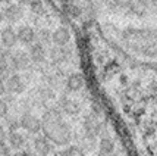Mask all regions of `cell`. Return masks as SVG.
<instances>
[{"instance_id": "cell-27", "label": "cell", "mask_w": 157, "mask_h": 156, "mask_svg": "<svg viewBox=\"0 0 157 156\" xmlns=\"http://www.w3.org/2000/svg\"><path fill=\"white\" fill-rule=\"evenodd\" d=\"M53 156H66V153H65V150H56L53 152Z\"/></svg>"}, {"instance_id": "cell-6", "label": "cell", "mask_w": 157, "mask_h": 156, "mask_svg": "<svg viewBox=\"0 0 157 156\" xmlns=\"http://www.w3.org/2000/svg\"><path fill=\"white\" fill-rule=\"evenodd\" d=\"M101 122L98 121V116L96 114H90L84 118V133L87 136H91V137H96L101 133Z\"/></svg>"}, {"instance_id": "cell-21", "label": "cell", "mask_w": 157, "mask_h": 156, "mask_svg": "<svg viewBox=\"0 0 157 156\" xmlns=\"http://www.w3.org/2000/svg\"><path fill=\"white\" fill-rule=\"evenodd\" d=\"M29 6H31V10H33L34 14H38V15H43L44 14V10H46L41 0H33V3H31Z\"/></svg>"}, {"instance_id": "cell-7", "label": "cell", "mask_w": 157, "mask_h": 156, "mask_svg": "<svg viewBox=\"0 0 157 156\" xmlns=\"http://www.w3.org/2000/svg\"><path fill=\"white\" fill-rule=\"evenodd\" d=\"M6 143L9 144V147L15 152L18 150H24L28 147V140L25 134H22L19 131H12V133H7L6 137Z\"/></svg>"}, {"instance_id": "cell-1", "label": "cell", "mask_w": 157, "mask_h": 156, "mask_svg": "<svg viewBox=\"0 0 157 156\" xmlns=\"http://www.w3.org/2000/svg\"><path fill=\"white\" fill-rule=\"evenodd\" d=\"M41 131L44 133V137H47L53 144L57 146H66L72 138L71 128L63 121L62 110L57 108H50L43 114Z\"/></svg>"}, {"instance_id": "cell-3", "label": "cell", "mask_w": 157, "mask_h": 156, "mask_svg": "<svg viewBox=\"0 0 157 156\" xmlns=\"http://www.w3.org/2000/svg\"><path fill=\"white\" fill-rule=\"evenodd\" d=\"M19 124L21 128L28 134L38 136V133L41 131V119L37 118L35 115H33V114H29V112H24L19 116Z\"/></svg>"}, {"instance_id": "cell-22", "label": "cell", "mask_w": 157, "mask_h": 156, "mask_svg": "<svg viewBox=\"0 0 157 156\" xmlns=\"http://www.w3.org/2000/svg\"><path fill=\"white\" fill-rule=\"evenodd\" d=\"M9 110H10V106H9L3 99H0V119L6 118L7 114H9Z\"/></svg>"}, {"instance_id": "cell-20", "label": "cell", "mask_w": 157, "mask_h": 156, "mask_svg": "<svg viewBox=\"0 0 157 156\" xmlns=\"http://www.w3.org/2000/svg\"><path fill=\"white\" fill-rule=\"evenodd\" d=\"M65 153H66V156H87L79 146H69L65 149Z\"/></svg>"}, {"instance_id": "cell-11", "label": "cell", "mask_w": 157, "mask_h": 156, "mask_svg": "<svg viewBox=\"0 0 157 156\" xmlns=\"http://www.w3.org/2000/svg\"><path fill=\"white\" fill-rule=\"evenodd\" d=\"M16 35H18V41L25 46H31L33 43H35V31L29 25H21L16 30Z\"/></svg>"}, {"instance_id": "cell-12", "label": "cell", "mask_w": 157, "mask_h": 156, "mask_svg": "<svg viewBox=\"0 0 157 156\" xmlns=\"http://www.w3.org/2000/svg\"><path fill=\"white\" fill-rule=\"evenodd\" d=\"M52 41H53V44L57 46V47L68 46L69 41H71V33H69V30L66 27L57 28L56 31H53V34H52Z\"/></svg>"}, {"instance_id": "cell-10", "label": "cell", "mask_w": 157, "mask_h": 156, "mask_svg": "<svg viewBox=\"0 0 157 156\" xmlns=\"http://www.w3.org/2000/svg\"><path fill=\"white\" fill-rule=\"evenodd\" d=\"M2 12H3V19L7 21L9 24H13V22H18V21L22 19V16H24V7L21 6V5H9Z\"/></svg>"}, {"instance_id": "cell-9", "label": "cell", "mask_w": 157, "mask_h": 156, "mask_svg": "<svg viewBox=\"0 0 157 156\" xmlns=\"http://www.w3.org/2000/svg\"><path fill=\"white\" fill-rule=\"evenodd\" d=\"M12 62H13L15 72L27 71V69L29 68V65H31V59H29V56H28V52H24V50H16V52H13Z\"/></svg>"}, {"instance_id": "cell-29", "label": "cell", "mask_w": 157, "mask_h": 156, "mask_svg": "<svg viewBox=\"0 0 157 156\" xmlns=\"http://www.w3.org/2000/svg\"><path fill=\"white\" fill-rule=\"evenodd\" d=\"M2 22H3V12L0 10V24H2Z\"/></svg>"}, {"instance_id": "cell-14", "label": "cell", "mask_w": 157, "mask_h": 156, "mask_svg": "<svg viewBox=\"0 0 157 156\" xmlns=\"http://www.w3.org/2000/svg\"><path fill=\"white\" fill-rule=\"evenodd\" d=\"M59 109H60L62 112H65L66 115H76V114H79L81 106H79V103L76 102V100L63 96L60 99V102H59Z\"/></svg>"}, {"instance_id": "cell-13", "label": "cell", "mask_w": 157, "mask_h": 156, "mask_svg": "<svg viewBox=\"0 0 157 156\" xmlns=\"http://www.w3.org/2000/svg\"><path fill=\"white\" fill-rule=\"evenodd\" d=\"M28 56L31 62L34 63H43L46 61V56H47V52H46V47H43L38 43H33L31 46H28Z\"/></svg>"}, {"instance_id": "cell-26", "label": "cell", "mask_w": 157, "mask_h": 156, "mask_svg": "<svg viewBox=\"0 0 157 156\" xmlns=\"http://www.w3.org/2000/svg\"><path fill=\"white\" fill-rule=\"evenodd\" d=\"M6 94V86H5V81L0 80V99Z\"/></svg>"}, {"instance_id": "cell-16", "label": "cell", "mask_w": 157, "mask_h": 156, "mask_svg": "<svg viewBox=\"0 0 157 156\" xmlns=\"http://www.w3.org/2000/svg\"><path fill=\"white\" fill-rule=\"evenodd\" d=\"M84 86H85V80H84V75L79 72L71 74L66 80V87L69 91H79Z\"/></svg>"}, {"instance_id": "cell-5", "label": "cell", "mask_w": 157, "mask_h": 156, "mask_svg": "<svg viewBox=\"0 0 157 156\" xmlns=\"http://www.w3.org/2000/svg\"><path fill=\"white\" fill-rule=\"evenodd\" d=\"M33 150L37 156H48L53 152V143L44 136H35L33 140Z\"/></svg>"}, {"instance_id": "cell-30", "label": "cell", "mask_w": 157, "mask_h": 156, "mask_svg": "<svg viewBox=\"0 0 157 156\" xmlns=\"http://www.w3.org/2000/svg\"><path fill=\"white\" fill-rule=\"evenodd\" d=\"M109 156H115V155H109Z\"/></svg>"}, {"instance_id": "cell-18", "label": "cell", "mask_w": 157, "mask_h": 156, "mask_svg": "<svg viewBox=\"0 0 157 156\" xmlns=\"http://www.w3.org/2000/svg\"><path fill=\"white\" fill-rule=\"evenodd\" d=\"M98 149H100V153L104 156L113 155V150H115V143L112 138L109 137H101V140L98 143Z\"/></svg>"}, {"instance_id": "cell-28", "label": "cell", "mask_w": 157, "mask_h": 156, "mask_svg": "<svg viewBox=\"0 0 157 156\" xmlns=\"http://www.w3.org/2000/svg\"><path fill=\"white\" fill-rule=\"evenodd\" d=\"M19 2L22 5H31V3H33V0H19Z\"/></svg>"}, {"instance_id": "cell-25", "label": "cell", "mask_w": 157, "mask_h": 156, "mask_svg": "<svg viewBox=\"0 0 157 156\" xmlns=\"http://www.w3.org/2000/svg\"><path fill=\"white\" fill-rule=\"evenodd\" d=\"M6 137H7L6 128L3 127V124H0V142H6Z\"/></svg>"}, {"instance_id": "cell-4", "label": "cell", "mask_w": 157, "mask_h": 156, "mask_svg": "<svg viewBox=\"0 0 157 156\" xmlns=\"http://www.w3.org/2000/svg\"><path fill=\"white\" fill-rule=\"evenodd\" d=\"M5 86H6V93L12 96H18L22 94L27 88V82L24 80V77L21 74H12L6 81H5Z\"/></svg>"}, {"instance_id": "cell-2", "label": "cell", "mask_w": 157, "mask_h": 156, "mask_svg": "<svg viewBox=\"0 0 157 156\" xmlns=\"http://www.w3.org/2000/svg\"><path fill=\"white\" fill-rule=\"evenodd\" d=\"M126 44L147 56H157V34L151 31H129L125 33Z\"/></svg>"}, {"instance_id": "cell-17", "label": "cell", "mask_w": 157, "mask_h": 156, "mask_svg": "<svg viewBox=\"0 0 157 156\" xmlns=\"http://www.w3.org/2000/svg\"><path fill=\"white\" fill-rule=\"evenodd\" d=\"M3 119H5L3 127L6 128L7 133H12V131H19L21 124H19V118H18L16 115L7 114V116H6V118H3Z\"/></svg>"}, {"instance_id": "cell-19", "label": "cell", "mask_w": 157, "mask_h": 156, "mask_svg": "<svg viewBox=\"0 0 157 156\" xmlns=\"http://www.w3.org/2000/svg\"><path fill=\"white\" fill-rule=\"evenodd\" d=\"M35 43L41 44L43 47H47L50 46L53 41H52V33L48 30H40L38 33H35Z\"/></svg>"}, {"instance_id": "cell-15", "label": "cell", "mask_w": 157, "mask_h": 156, "mask_svg": "<svg viewBox=\"0 0 157 156\" xmlns=\"http://www.w3.org/2000/svg\"><path fill=\"white\" fill-rule=\"evenodd\" d=\"M71 58V50L68 49V46L65 47H55L50 49V59L55 62V63H62V62H66Z\"/></svg>"}, {"instance_id": "cell-24", "label": "cell", "mask_w": 157, "mask_h": 156, "mask_svg": "<svg viewBox=\"0 0 157 156\" xmlns=\"http://www.w3.org/2000/svg\"><path fill=\"white\" fill-rule=\"evenodd\" d=\"M12 156H37V153H35L33 149L27 147V149H24V150H18V152H15Z\"/></svg>"}, {"instance_id": "cell-8", "label": "cell", "mask_w": 157, "mask_h": 156, "mask_svg": "<svg viewBox=\"0 0 157 156\" xmlns=\"http://www.w3.org/2000/svg\"><path fill=\"white\" fill-rule=\"evenodd\" d=\"M0 43H2V47L3 49H12L18 44V35H16V31L10 27H5L2 31H0Z\"/></svg>"}, {"instance_id": "cell-23", "label": "cell", "mask_w": 157, "mask_h": 156, "mask_svg": "<svg viewBox=\"0 0 157 156\" xmlns=\"http://www.w3.org/2000/svg\"><path fill=\"white\" fill-rule=\"evenodd\" d=\"M0 156H12V149L6 142H0Z\"/></svg>"}]
</instances>
